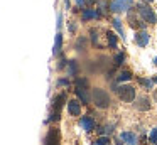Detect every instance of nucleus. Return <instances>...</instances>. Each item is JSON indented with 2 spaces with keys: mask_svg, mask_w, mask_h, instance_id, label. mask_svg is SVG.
Returning <instances> with one entry per match:
<instances>
[{
  "mask_svg": "<svg viewBox=\"0 0 157 145\" xmlns=\"http://www.w3.org/2000/svg\"><path fill=\"white\" fill-rule=\"evenodd\" d=\"M91 100L98 108H108L110 103H112V98H110L108 91H105L103 88H95V90H93Z\"/></svg>",
  "mask_w": 157,
  "mask_h": 145,
  "instance_id": "f257e3e1",
  "label": "nucleus"
},
{
  "mask_svg": "<svg viewBox=\"0 0 157 145\" xmlns=\"http://www.w3.org/2000/svg\"><path fill=\"white\" fill-rule=\"evenodd\" d=\"M137 13L142 17V20H145L147 24H155L157 22V15L147 3H137Z\"/></svg>",
  "mask_w": 157,
  "mask_h": 145,
  "instance_id": "f03ea898",
  "label": "nucleus"
},
{
  "mask_svg": "<svg viewBox=\"0 0 157 145\" xmlns=\"http://www.w3.org/2000/svg\"><path fill=\"white\" fill-rule=\"evenodd\" d=\"M115 91L118 93L120 100L125 101V103H132V101H135V88L130 86V84H122V86H118Z\"/></svg>",
  "mask_w": 157,
  "mask_h": 145,
  "instance_id": "7ed1b4c3",
  "label": "nucleus"
},
{
  "mask_svg": "<svg viewBox=\"0 0 157 145\" xmlns=\"http://www.w3.org/2000/svg\"><path fill=\"white\" fill-rule=\"evenodd\" d=\"M133 0H113L112 3H110V10L115 13L118 12H127V10L132 7Z\"/></svg>",
  "mask_w": 157,
  "mask_h": 145,
  "instance_id": "20e7f679",
  "label": "nucleus"
},
{
  "mask_svg": "<svg viewBox=\"0 0 157 145\" xmlns=\"http://www.w3.org/2000/svg\"><path fill=\"white\" fill-rule=\"evenodd\" d=\"M135 108L139 111H147L150 110V100L147 96H139L135 100Z\"/></svg>",
  "mask_w": 157,
  "mask_h": 145,
  "instance_id": "39448f33",
  "label": "nucleus"
},
{
  "mask_svg": "<svg viewBox=\"0 0 157 145\" xmlns=\"http://www.w3.org/2000/svg\"><path fill=\"white\" fill-rule=\"evenodd\" d=\"M149 40H150V36H149V32H145V30H140V32L135 34V42H137V46L145 47L147 44H149Z\"/></svg>",
  "mask_w": 157,
  "mask_h": 145,
  "instance_id": "423d86ee",
  "label": "nucleus"
},
{
  "mask_svg": "<svg viewBox=\"0 0 157 145\" xmlns=\"http://www.w3.org/2000/svg\"><path fill=\"white\" fill-rule=\"evenodd\" d=\"M120 138H122V142H125L127 145H139V138H137L135 133H130V132H123L122 135H120Z\"/></svg>",
  "mask_w": 157,
  "mask_h": 145,
  "instance_id": "0eeeda50",
  "label": "nucleus"
},
{
  "mask_svg": "<svg viewBox=\"0 0 157 145\" xmlns=\"http://www.w3.org/2000/svg\"><path fill=\"white\" fill-rule=\"evenodd\" d=\"M68 111L73 115V116H78V115L81 113V103H78L76 100L68 101Z\"/></svg>",
  "mask_w": 157,
  "mask_h": 145,
  "instance_id": "6e6552de",
  "label": "nucleus"
},
{
  "mask_svg": "<svg viewBox=\"0 0 157 145\" xmlns=\"http://www.w3.org/2000/svg\"><path fill=\"white\" fill-rule=\"evenodd\" d=\"M79 125L83 127V130L91 132L93 128H95V120H93L91 116H81V120H79Z\"/></svg>",
  "mask_w": 157,
  "mask_h": 145,
  "instance_id": "1a4fd4ad",
  "label": "nucleus"
},
{
  "mask_svg": "<svg viewBox=\"0 0 157 145\" xmlns=\"http://www.w3.org/2000/svg\"><path fill=\"white\" fill-rule=\"evenodd\" d=\"M128 22L130 25L135 29V27H140V29H145V20H140L139 17L133 15V12H128Z\"/></svg>",
  "mask_w": 157,
  "mask_h": 145,
  "instance_id": "9d476101",
  "label": "nucleus"
},
{
  "mask_svg": "<svg viewBox=\"0 0 157 145\" xmlns=\"http://www.w3.org/2000/svg\"><path fill=\"white\" fill-rule=\"evenodd\" d=\"M76 96L81 100V103H85V105H88L90 103V94H88V91L85 90V88H76Z\"/></svg>",
  "mask_w": 157,
  "mask_h": 145,
  "instance_id": "9b49d317",
  "label": "nucleus"
},
{
  "mask_svg": "<svg viewBox=\"0 0 157 145\" xmlns=\"http://www.w3.org/2000/svg\"><path fill=\"white\" fill-rule=\"evenodd\" d=\"M46 145H58V132H56V128H52L48 133V137H46Z\"/></svg>",
  "mask_w": 157,
  "mask_h": 145,
  "instance_id": "f8f14e48",
  "label": "nucleus"
},
{
  "mask_svg": "<svg viewBox=\"0 0 157 145\" xmlns=\"http://www.w3.org/2000/svg\"><path fill=\"white\" fill-rule=\"evenodd\" d=\"M100 15V12H96V10H91V9H85V12H83V20H90V19H96V17Z\"/></svg>",
  "mask_w": 157,
  "mask_h": 145,
  "instance_id": "ddd939ff",
  "label": "nucleus"
},
{
  "mask_svg": "<svg viewBox=\"0 0 157 145\" xmlns=\"http://www.w3.org/2000/svg\"><path fill=\"white\" fill-rule=\"evenodd\" d=\"M61 46H63V36L61 34H56V42H54V49H52V54H59V51H61Z\"/></svg>",
  "mask_w": 157,
  "mask_h": 145,
  "instance_id": "4468645a",
  "label": "nucleus"
},
{
  "mask_svg": "<svg viewBox=\"0 0 157 145\" xmlns=\"http://www.w3.org/2000/svg\"><path fill=\"white\" fill-rule=\"evenodd\" d=\"M132 79V73L130 71H122V73L117 76V81L118 83H125V81H130Z\"/></svg>",
  "mask_w": 157,
  "mask_h": 145,
  "instance_id": "2eb2a0df",
  "label": "nucleus"
},
{
  "mask_svg": "<svg viewBox=\"0 0 157 145\" xmlns=\"http://www.w3.org/2000/svg\"><path fill=\"white\" fill-rule=\"evenodd\" d=\"M68 74L69 76H76L78 74V63L76 61H69L68 63Z\"/></svg>",
  "mask_w": 157,
  "mask_h": 145,
  "instance_id": "dca6fc26",
  "label": "nucleus"
},
{
  "mask_svg": "<svg viewBox=\"0 0 157 145\" xmlns=\"http://www.w3.org/2000/svg\"><path fill=\"white\" fill-rule=\"evenodd\" d=\"M113 27L117 29V32L120 34V37L122 39H125V36H123V27H122V20L120 19H113Z\"/></svg>",
  "mask_w": 157,
  "mask_h": 145,
  "instance_id": "f3484780",
  "label": "nucleus"
},
{
  "mask_svg": "<svg viewBox=\"0 0 157 145\" xmlns=\"http://www.w3.org/2000/svg\"><path fill=\"white\" fill-rule=\"evenodd\" d=\"M106 39H108L110 46H112L113 49H117V36L112 32V30H108V32H106Z\"/></svg>",
  "mask_w": 157,
  "mask_h": 145,
  "instance_id": "a211bd4d",
  "label": "nucleus"
},
{
  "mask_svg": "<svg viewBox=\"0 0 157 145\" xmlns=\"http://www.w3.org/2000/svg\"><path fill=\"white\" fill-rule=\"evenodd\" d=\"M85 47H86V39L85 37H79L76 40V51H85Z\"/></svg>",
  "mask_w": 157,
  "mask_h": 145,
  "instance_id": "6ab92c4d",
  "label": "nucleus"
},
{
  "mask_svg": "<svg viewBox=\"0 0 157 145\" xmlns=\"http://www.w3.org/2000/svg\"><path fill=\"white\" fill-rule=\"evenodd\" d=\"M149 140L152 145H157V128H152V132L149 135Z\"/></svg>",
  "mask_w": 157,
  "mask_h": 145,
  "instance_id": "aec40b11",
  "label": "nucleus"
},
{
  "mask_svg": "<svg viewBox=\"0 0 157 145\" xmlns=\"http://www.w3.org/2000/svg\"><path fill=\"white\" fill-rule=\"evenodd\" d=\"M139 83L142 84V86H145L147 90H150V88H152V83H154V81H150V79H144V78H139Z\"/></svg>",
  "mask_w": 157,
  "mask_h": 145,
  "instance_id": "412c9836",
  "label": "nucleus"
},
{
  "mask_svg": "<svg viewBox=\"0 0 157 145\" xmlns=\"http://www.w3.org/2000/svg\"><path fill=\"white\" fill-rule=\"evenodd\" d=\"M123 61H125L123 52H118V54L115 56V64H117V66H120V64H123Z\"/></svg>",
  "mask_w": 157,
  "mask_h": 145,
  "instance_id": "4be33fe9",
  "label": "nucleus"
},
{
  "mask_svg": "<svg viewBox=\"0 0 157 145\" xmlns=\"http://www.w3.org/2000/svg\"><path fill=\"white\" fill-rule=\"evenodd\" d=\"M76 84H78L79 88H86L88 86V79H86V78H79V79H76Z\"/></svg>",
  "mask_w": 157,
  "mask_h": 145,
  "instance_id": "5701e85b",
  "label": "nucleus"
},
{
  "mask_svg": "<svg viewBox=\"0 0 157 145\" xmlns=\"http://www.w3.org/2000/svg\"><path fill=\"white\" fill-rule=\"evenodd\" d=\"M108 143H110L108 137H101V138H98V140L95 142V145H108Z\"/></svg>",
  "mask_w": 157,
  "mask_h": 145,
  "instance_id": "b1692460",
  "label": "nucleus"
},
{
  "mask_svg": "<svg viewBox=\"0 0 157 145\" xmlns=\"http://www.w3.org/2000/svg\"><path fill=\"white\" fill-rule=\"evenodd\" d=\"M90 36H91V42H93V44H98V32H96L95 29L90 32Z\"/></svg>",
  "mask_w": 157,
  "mask_h": 145,
  "instance_id": "393cba45",
  "label": "nucleus"
},
{
  "mask_svg": "<svg viewBox=\"0 0 157 145\" xmlns=\"http://www.w3.org/2000/svg\"><path fill=\"white\" fill-rule=\"evenodd\" d=\"M58 86H69V81L68 79H59L58 81Z\"/></svg>",
  "mask_w": 157,
  "mask_h": 145,
  "instance_id": "a878e982",
  "label": "nucleus"
},
{
  "mask_svg": "<svg viewBox=\"0 0 157 145\" xmlns=\"http://www.w3.org/2000/svg\"><path fill=\"white\" fill-rule=\"evenodd\" d=\"M64 64H66V59H61V61H59V66L58 67H64Z\"/></svg>",
  "mask_w": 157,
  "mask_h": 145,
  "instance_id": "bb28decb",
  "label": "nucleus"
},
{
  "mask_svg": "<svg viewBox=\"0 0 157 145\" xmlns=\"http://www.w3.org/2000/svg\"><path fill=\"white\" fill-rule=\"evenodd\" d=\"M76 3H78V7H83L85 5V0H76Z\"/></svg>",
  "mask_w": 157,
  "mask_h": 145,
  "instance_id": "cd10ccee",
  "label": "nucleus"
},
{
  "mask_svg": "<svg viewBox=\"0 0 157 145\" xmlns=\"http://www.w3.org/2000/svg\"><path fill=\"white\" fill-rule=\"evenodd\" d=\"M75 29H76V25H75V24H71V25H69V30H71V32H75Z\"/></svg>",
  "mask_w": 157,
  "mask_h": 145,
  "instance_id": "c85d7f7f",
  "label": "nucleus"
},
{
  "mask_svg": "<svg viewBox=\"0 0 157 145\" xmlns=\"http://www.w3.org/2000/svg\"><path fill=\"white\" fill-rule=\"evenodd\" d=\"M154 64H155V66H157V57H154Z\"/></svg>",
  "mask_w": 157,
  "mask_h": 145,
  "instance_id": "c756f323",
  "label": "nucleus"
},
{
  "mask_svg": "<svg viewBox=\"0 0 157 145\" xmlns=\"http://www.w3.org/2000/svg\"><path fill=\"white\" fill-rule=\"evenodd\" d=\"M154 83H157V76H155V78H154Z\"/></svg>",
  "mask_w": 157,
  "mask_h": 145,
  "instance_id": "7c9ffc66",
  "label": "nucleus"
},
{
  "mask_svg": "<svg viewBox=\"0 0 157 145\" xmlns=\"http://www.w3.org/2000/svg\"><path fill=\"white\" fill-rule=\"evenodd\" d=\"M147 2H152V0H147Z\"/></svg>",
  "mask_w": 157,
  "mask_h": 145,
  "instance_id": "2f4dec72",
  "label": "nucleus"
}]
</instances>
